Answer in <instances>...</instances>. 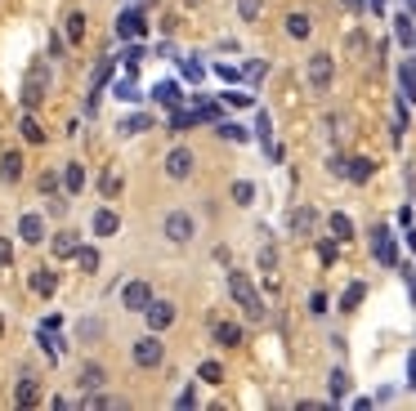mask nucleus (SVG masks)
<instances>
[{"mask_svg": "<svg viewBox=\"0 0 416 411\" xmlns=\"http://www.w3.org/2000/svg\"><path fill=\"white\" fill-rule=\"evenodd\" d=\"M229 291H233V300L242 304V313H247V322H264V300H260V291L251 286V277L247 273H229Z\"/></svg>", "mask_w": 416, "mask_h": 411, "instance_id": "f257e3e1", "label": "nucleus"}, {"mask_svg": "<svg viewBox=\"0 0 416 411\" xmlns=\"http://www.w3.org/2000/svg\"><path fill=\"white\" fill-rule=\"evenodd\" d=\"M45 99H50V63L36 59L32 72H27V81H23V103L27 108H41Z\"/></svg>", "mask_w": 416, "mask_h": 411, "instance_id": "f03ea898", "label": "nucleus"}, {"mask_svg": "<svg viewBox=\"0 0 416 411\" xmlns=\"http://www.w3.org/2000/svg\"><path fill=\"white\" fill-rule=\"evenodd\" d=\"M130 362H135V367H162V362H166V344L157 340V331H153V336H139V340H135Z\"/></svg>", "mask_w": 416, "mask_h": 411, "instance_id": "7ed1b4c3", "label": "nucleus"}, {"mask_svg": "<svg viewBox=\"0 0 416 411\" xmlns=\"http://www.w3.org/2000/svg\"><path fill=\"white\" fill-rule=\"evenodd\" d=\"M162 233H166V242L184 246V242H193L197 224H193V215H188V210H170V215L162 219Z\"/></svg>", "mask_w": 416, "mask_h": 411, "instance_id": "20e7f679", "label": "nucleus"}, {"mask_svg": "<svg viewBox=\"0 0 416 411\" xmlns=\"http://www.w3.org/2000/svg\"><path fill=\"white\" fill-rule=\"evenodd\" d=\"M332 76H336L332 54H309V85H314V90H327Z\"/></svg>", "mask_w": 416, "mask_h": 411, "instance_id": "39448f33", "label": "nucleus"}, {"mask_svg": "<svg viewBox=\"0 0 416 411\" xmlns=\"http://www.w3.org/2000/svg\"><path fill=\"white\" fill-rule=\"evenodd\" d=\"M121 304H126L130 313H144L148 304H153V286L139 277V282H126V291H121Z\"/></svg>", "mask_w": 416, "mask_h": 411, "instance_id": "423d86ee", "label": "nucleus"}, {"mask_svg": "<svg viewBox=\"0 0 416 411\" xmlns=\"http://www.w3.org/2000/svg\"><path fill=\"white\" fill-rule=\"evenodd\" d=\"M144 318H148V327H153V331H166V327H175L179 309H175L170 300H153V304L144 309Z\"/></svg>", "mask_w": 416, "mask_h": 411, "instance_id": "0eeeda50", "label": "nucleus"}, {"mask_svg": "<svg viewBox=\"0 0 416 411\" xmlns=\"http://www.w3.org/2000/svg\"><path fill=\"white\" fill-rule=\"evenodd\" d=\"M193 166H197V157L188 148H170L166 152V175L170 179H188V175H193Z\"/></svg>", "mask_w": 416, "mask_h": 411, "instance_id": "6e6552de", "label": "nucleus"}, {"mask_svg": "<svg viewBox=\"0 0 416 411\" xmlns=\"http://www.w3.org/2000/svg\"><path fill=\"white\" fill-rule=\"evenodd\" d=\"M372 251H376V260H381L385 269H394V264H399V246H394L390 228H376V233H372Z\"/></svg>", "mask_w": 416, "mask_h": 411, "instance_id": "1a4fd4ad", "label": "nucleus"}, {"mask_svg": "<svg viewBox=\"0 0 416 411\" xmlns=\"http://www.w3.org/2000/svg\"><path fill=\"white\" fill-rule=\"evenodd\" d=\"M14 403H18V407H36V403H41V376H36V371H27V376H18Z\"/></svg>", "mask_w": 416, "mask_h": 411, "instance_id": "9d476101", "label": "nucleus"}, {"mask_svg": "<svg viewBox=\"0 0 416 411\" xmlns=\"http://www.w3.org/2000/svg\"><path fill=\"white\" fill-rule=\"evenodd\" d=\"M144 32H148V23H144L139 9H126V14L117 18V36H121V41H135V36H144Z\"/></svg>", "mask_w": 416, "mask_h": 411, "instance_id": "9b49d317", "label": "nucleus"}, {"mask_svg": "<svg viewBox=\"0 0 416 411\" xmlns=\"http://www.w3.org/2000/svg\"><path fill=\"white\" fill-rule=\"evenodd\" d=\"M18 237H23L27 246H41L45 242V219L41 215H23L18 219Z\"/></svg>", "mask_w": 416, "mask_h": 411, "instance_id": "f8f14e48", "label": "nucleus"}, {"mask_svg": "<svg viewBox=\"0 0 416 411\" xmlns=\"http://www.w3.org/2000/svg\"><path fill=\"white\" fill-rule=\"evenodd\" d=\"M103 380H108V371H103L99 362H85V367H81V376H77V389L94 394V389H103Z\"/></svg>", "mask_w": 416, "mask_h": 411, "instance_id": "ddd939ff", "label": "nucleus"}, {"mask_svg": "<svg viewBox=\"0 0 416 411\" xmlns=\"http://www.w3.org/2000/svg\"><path fill=\"white\" fill-rule=\"evenodd\" d=\"M27 286H32L36 295H54V291H59V273H54V269H32Z\"/></svg>", "mask_w": 416, "mask_h": 411, "instance_id": "4468645a", "label": "nucleus"}, {"mask_svg": "<svg viewBox=\"0 0 416 411\" xmlns=\"http://www.w3.org/2000/svg\"><path fill=\"white\" fill-rule=\"evenodd\" d=\"M90 228H94V237H112L121 228V219H117V210H94V219H90Z\"/></svg>", "mask_w": 416, "mask_h": 411, "instance_id": "2eb2a0df", "label": "nucleus"}, {"mask_svg": "<svg viewBox=\"0 0 416 411\" xmlns=\"http://www.w3.org/2000/svg\"><path fill=\"white\" fill-rule=\"evenodd\" d=\"M372 175H376V161H372V157H354V161H345V179H354V184H367Z\"/></svg>", "mask_w": 416, "mask_h": 411, "instance_id": "dca6fc26", "label": "nucleus"}, {"mask_svg": "<svg viewBox=\"0 0 416 411\" xmlns=\"http://www.w3.org/2000/svg\"><path fill=\"white\" fill-rule=\"evenodd\" d=\"M287 224H291V233H296V237H309V233H314V224H318V215L309 206H300V210H291Z\"/></svg>", "mask_w": 416, "mask_h": 411, "instance_id": "f3484780", "label": "nucleus"}, {"mask_svg": "<svg viewBox=\"0 0 416 411\" xmlns=\"http://www.w3.org/2000/svg\"><path fill=\"white\" fill-rule=\"evenodd\" d=\"M77 233L72 228H63V233H54V242H50V251H54V260H72V251H77Z\"/></svg>", "mask_w": 416, "mask_h": 411, "instance_id": "a211bd4d", "label": "nucleus"}, {"mask_svg": "<svg viewBox=\"0 0 416 411\" xmlns=\"http://www.w3.org/2000/svg\"><path fill=\"white\" fill-rule=\"evenodd\" d=\"M153 99L166 103V108H179V103H184V85H179V81H162V85L153 90Z\"/></svg>", "mask_w": 416, "mask_h": 411, "instance_id": "6ab92c4d", "label": "nucleus"}, {"mask_svg": "<svg viewBox=\"0 0 416 411\" xmlns=\"http://www.w3.org/2000/svg\"><path fill=\"white\" fill-rule=\"evenodd\" d=\"M0 179H5V184H18V179H23V152H5V157H0Z\"/></svg>", "mask_w": 416, "mask_h": 411, "instance_id": "aec40b11", "label": "nucleus"}, {"mask_svg": "<svg viewBox=\"0 0 416 411\" xmlns=\"http://www.w3.org/2000/svg\"><path fill=\"white\" fill-rule=\"evenodd\" d=\"M63 188H68V197H77L81 188H85V170H81V161H68V166H63Z\"/></svg>", "mask_w": 416, "mask_h": 411, "instance_id": "412c9836", "label": "nucleus"}, {"mask_svg": "<svg viewBox=\"0 0 416 411\" xmlns=\"http://www.w3.org/2000/svg\"><path fill=\"white\" fill-rule=\"evenodd\" d=\"M215 340H220L224 349H238L242 344V327L238 322H215Z\"/></svg>", "mask_w": 416, "mask_h": 411, "instance_id": "4be33fe9", "label": "nucleus"}, {"mask_svg": "<svg viewBox=\"0 0 416 411\" xmlns=\"http://www.w3.org/2000/svg\"><path fill=\"white\" fill-rule=\"evenodd\" d=\"M202 121V108H170V130H188Z\"/></svg>", "mask_w": 416, "mask_h": 411, "instance_id": "5701e85b", "label": "nucleus"}, {"mask_svg": "<svg viewBox=\"0 0 416 411\" xmlns=\"http://www.w3.org/2000/svg\"><path fill=\"white\" fill-rule=\"evenodd\" d=\"M327 228H332V237H336V242H354V219H349V215H340V210H336L332 219H327Z\"/></svg>", "mask_w": 416, "mask_h": 411, "instance_id": "b1692460", "label": "nucleus"}, {"mask_svg": "<svg viewBox=\"0 0 416 411\" xmlns=\"http://www.w3.org/2000/svg\"><path fill=\"white\" fill-rule=\"evenodd\" d=\"M399 85H403V99H412V103H416V59H403V68H399Z\"/></svg>", "mask_w": 416, "mask_h": 411, "instance_id": "393cba45", "label": "nucleus"}, {"mask_svg": "<svg viewBox=\"0 0 416 411\" xmlns=\"http://www.w3.org/2000/svg\"><path fill=\"white\" fill-rule=\"evenodd\" d=\"M63 32H68V41H72V45H81V41H85V14H81V9H72V14L63 18Z\"/></svg>", "mask_w": 416, "mask_h": 411, "instance_id": "a878e982", "label": "nucleus"}, {"mask_svg": "<svg viewBox=\"0 0 416 411\" xmlns=\"http://www.w3.org/2000/svg\"><path fill=\"white\" fill-rule=\"evenodd\" d=\"M72 260H77L81 273H99V251H94V246H77V251H72Z\"/></svg>", "mask_w": 416, "mask_h": 411, "instance_id": "bb28decb", "label": "nucleus"}, {"mask_svg": "<svg viewBox=\"0 0 416 411\" xmlns=\"http://www.w3.org/2000/svg\"><path fill=\"white\" fill-rule=\"evenodd\" d=\"M18 135H23L27 143H45V126H41V121L32 117V112H27V117L18 121Z\"/></svg>", "mask_w": 416, "mask_h": 411, "instance_id": "cd10ccee", "label": "nucleus"}, {"mask_svg": "<svg viewBox=\"0 0 416 411\" xmlns=\"http://www.w3.org/2000/svg\"><path fill=\"white\" fill-rule=\"evenodd\" d=\"M309 32H314V23H309V14H287V36H296V41H305Z\"/></svg>", "mask_w": 416, "mask_h": 411, "instance_id": "c85d7f7f", "label": "nucleus"}, {"mask_svg": "<svg viewBox=\"0 0 416 411\" xmlns=\"http://www.w3.org/2000/svg\"><path fill=\"white\" fill-rule=\"evenodd\" d=\"M363 295H367V286H363V282H349V291L340 295V309H345V313H354L358 304H363Z\"/></svg>", "mask_w": 416, "mask_h": 411, "instance_id": "c756f323", "label": "nucleus"}, {"mask_svg": "<svg viewBox=\"0 0 416 411\" xmlns=\"http://www.w3.org/2000/svg\"><path fill=\"white\" fill-rule=\"evenodd\" d=\"M394 36H399L403 45H416V27H412V14H399V18H394Z\"/></svg>", "mask_w": 416, "mask_h": 411, "instance_id": "7c9ffc66", "label": "nucleus"}, {"mask_svg": "<svg viewBox=\"0 0 416 411\" xmlns=\"http://www.w3.org/2000/svg\"><path fill=\"white\" fill-rule=\"evenodd\" d=\"M121 130H126V135H144V130H153V117H148V112H139V117H126V121H121Z\"/></svg>", "mask_w": 416, "mask_h": 411, "instance_id": "2f4dec72", "label": "nucleus"}, {"mask_svg": "<svg viewBox=\"0 0 416 411\" xmlns=\"http://www.w3.org/2000/svg\"><path fill=\"white\" fill-rule=\"evenodd\" d=\"M197 380H206V385H220V380H224V367H220V362H202V367H197Z\"/></svg>", "mask_w": 416, "mask_h": 411, "instance_id": "473e14b6", "label": "nucleus"}, {"mask_svg": "<svg viewBox=\"0 0 416 411\" xmlns=\"http://www.w3.org/2000/svg\"><path fill=\"white\" fill-rule=\"evenodd\" d=\"M36 184H41V193H45V197H59V188H63V175H54V170H45V175L36 179Z\"/></svg>", "mask_w": 416, "mask_h": 411, "instance_id": "72a5a7b5", "label": "nucleus"}, {"mask_svg": "<svg viewBox=\"0 0 416 411\" xmlns=\"http://www.w3.org/2000/svg\"><path fill=\"white\" fill-rule=\"evenodd\" d=\"M233 202H238V206H251V202H255V184L238 179V184H233Z\"/></svg>", "mask_w": 416, "mask_h": 411, "instance_id": "f704fd0d", "label": "nucleus"}, {"mask_svg": "<svg viewBox=\"0 0 416 411\" xmlns=\"http://www.w3.org/2000/svg\"><path fill=\"white\" fill-rule=\"evenodd\" d=\"M144 59H148V50H144V45H130V50H126V72L135 76V72H139V63H144Z\"/></svg>", "mask_w": 416, "mask_h": 411, "instance_id": "c9c22d12", "label": "nucleus"}, {"mask_svg": "<svg viewBox=\"0 0 416 411\" xmlns=\"http://www.w3.org/2000/svg\"><path fill=\"white\" fill-rule=\"evenodd\" d=\"M327 385H332V398H336V403L349 394V376H345V371H332V380H327Z\"/></svg>", "mask_w": 416, "mask_h": 411, "instance_id": "e433bc0d", "label": "nucleus"}, {"mask_svg": "<svg viewBox=\"0 0 416 411\" xmlns=\"http://www.w3.org/2000/svg\"><path fill=\"white\" fill-rule=\"evenodd\" d=\"M112 72H117V63H112V59H103L99 68H94V85H99V90H103V85L112 81Z\"/></svg>", "mask_w": 416, "mask_h": 411, "instance_id": "4c0bfd02", "label": "nucleus"}, {"mask_svg": "<svg viewBox=\"0 0 416 411\" xmlns=\"http://www.w3.org/2000/svg\"><path fill=\"white\" fill-rule=\"evenodd\" d=\"M117 99H126V103H135V99H139V85H135V76H126V81L117 85Z\"/></svg>", "mask_w": 416, "mask_h": 411, "instance_id": "58836bf2", "label": "nucleus"}, {"mask_svg": "<svg viewBox=\"0 0 416 411\" xmlns=\"http://www.w3.org/2000/svg\"><path fill=\"white\" fill-rule=\"evenodd\" d=\"M220 135H224V139H233V143H247V126H233V121H224Z\"/></svg>", "mask_w": 416, "mask_h": 411, "instance_id": "ea45409f", "label": "nucleus"}, {"mask_svg": "<svg viewBox=\"0 0 416 411\" xmlns=\"http://www.w3.org/2000/svg\"><path fill=\"white\" fill-rule=\"evenodd\" d=\"M238 14L247 18V23H255V18H260V0H238Z\"/></svg>", "mask_w": 416, "mask_h": 411, "instance_id": "a19ab883", "label": "nucleus"}, {"mask_svg": "<svg viewBox=\"0 0 416 411\" xmlns=\"http://www.w3.org/2000/svg\"><path fill=\"white\" fill-rule=\"evenodd\" d=\"M273 264H278V246H264V251H260V269L273 273Z\"/></svg>", "mask_w": 416, "mask_h": 411, "instance_id": "79ce46f5", "label": "nucleus"}, {"mask_svg": "<svg viewBox=\"0 0 416 411\" xmlns=\"http://www.w3.org/2000/svg\"><path fill=\"white\" fill-rule=\"evenodd\" d=\"M9 264H14V242L0 237V269H9Z\"/></svg>", "mask_w": 416, "mask_h": 411, "instance_id": "37998d69", "label": "nucleus"}, {"mask_svg": "<svg viewBox=\"0 0 416 411\" xmlns=\"http://www.w3.org/2000/svg\"><path fill=\"white\" fill-rule=\"evenodd\" d=\"M99 188H103V197H117V193H121V175H108Z\"/></svg>", "mask_w": 416, "mask_h": 411, "instance_id": "c03bdc74", "label": "nucleus"}, {"mask_svg": "<svg viewBox=\"0 0 416 411\" xmlns=\"http://www.w3.org/2000/svg\"><path fill=\"white\" fill-rule=\"evenodd\" d=\"M309 313H327V295H323V291L309 295Z\"/></svg>", "mask_w": 416, "mask_h": 411, "instance_id": "a18cd8bd", "label": "nucleus"}, {"mask_svg": "<svg viewBox=\"0 0 416 411\" xmlns=\"http://www.w3.org/2000/svg\"><path fill=\"white\" fill-rule=\"evenodd\" d=\"M318 255H323V264H336V242H318Z\"/></svg>", "mask_w": 416, "mask_h": 411, "instance_id": "49530a36", "label": "nucleus"}, {"mask_svg": "<svg viewBox=\"0 0 416 411\" xmlns=\"http://www.w3.org/2000/svg\"><path fill=\"white\" fill-rule=\"evenodd\" d=\"M184 76H188V81H202V63L188 59V63H184Z\"/></svg>", "mask_w": 416, "mask_h": 411, "instance_id": "de8ad7c7", "label": "nucleus"}, {"mask_svg": "<svg viewBox=\"0 0 416 411\" xmlns=\"http://www.w3.org/2000/svg\"><path fill=\"white\" fill-rule=\"evenodd\" d=\"M229 103H233V108H251V94H242V90H233V94H229Z\"/></svg>", "mask_w": 416, "mask_h": 411, "instance_id": "09e8293b", "label": "nucleus"}, {"mask_svg": "<svg viewBox=\"0 0 416 411\" xmlns=\"http://www.w3.org/2000/svg\"><path fill=\"white\" fill-rule=\"evenodd\" d=\"M408 385H416V353L408 358Z\"/></svg>", "mask_w": 416, "mask_h": 411, "instance_id": "8fccbe9b", "label": "nucleus"}, {"mask_svg": "<svg viewBox=\"0 0 416 411\" xmlns=\"http://www.w3.org/2000/svg\"><path fill=\"white\" fill-rule=\"evenodd\" d=\"M408 14H416V0H408Z\"/></svg>", "mask_w": 416, "mask_h": 411, "instance_id": "3c124183", "label": "nucleus"}, {"mask_svg": "<svg viewBox=\"0 0 416 411\" xmlns=\"http://www.w3.org/2000/svg\"><path fill=\"white\" fill-rule=\"evenodd\" d=\"M0 336H5V318H0Z\"/></svg>", "mask_w": 416, "mask_h": 411, "instance_id": "603ef678", "label": "nucleus"}]
</instances>
